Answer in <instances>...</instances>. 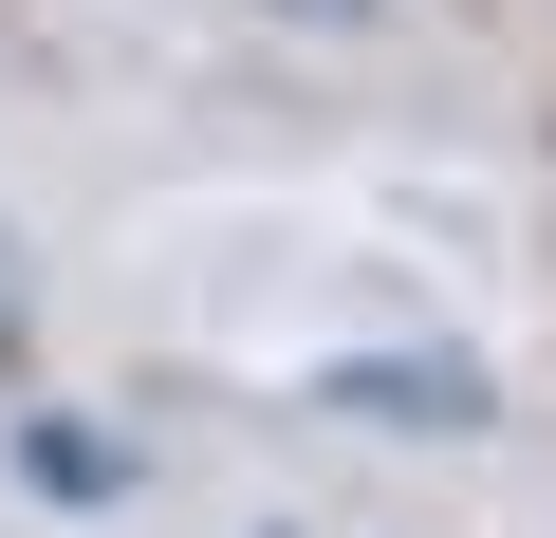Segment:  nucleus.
Masks as SVG:
<instances>
[{
	"mask_svg": "<svg viewBox=\"0 0 556 538\" xmlns=\"http://www.w3.org/2000/svg\"><path fill=\"white\" fill-rule=\"evenodd\" d=\"M316 409H353V427H408V446H445V427H482L501 390H482V353H334V372H316Z\"/></svg>",
	"mask_w": 556,
	"mask_h": 538,
	"instance_id": "nucleus-1",
	"label": "nucleus"
},
{
	"mask_svg": "<svg viewBox=\"0 0 556 538\" xmlns=\"http://www.w3.org/2000/svg\"><path fill=\"white\" fill-rule=\"evenodd\" d=\"M20 483H38V501H75V520H93V501H130V446H112V427H93V409H20Z\"/></svg>",
	"mask_w": 556,
	"mask_h": 538,
	"instance_id": "nucleus-2",
	"label": "nucleus"
},
{
	"mask_svg": "<svg viewBox=\"0 0 556 538\" xmlns=\"http://www.w3.org/2000/svg\"><path fill=\"white\" fill-rule=\"evenodd\" d=\"M0 353H20V241H0Z\"/></svg>",
	"mask_w": 556,
	"mask_h": 538,
	"instance_id": "nucleus-3",
	"label": "nucleus"
}]
</instances>
